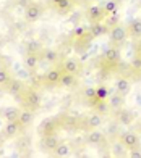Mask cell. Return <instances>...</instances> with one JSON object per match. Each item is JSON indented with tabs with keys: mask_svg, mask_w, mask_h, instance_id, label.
I'll return each mask as SVG.
<instances>
[{
	"mask_svg": "<svg viewBox=\"0 0 141 158\" xmlns=\"http://www.w3.org/2000/svg\"><path fill=\"white\" fill-rule=\"evenodd\" d=\"M109 39L112 44H115V47L122 45L123 42L128 39V29L123 24H115L114 27L109 29Z\"/></svg>",
	"mask_w": 141,
	"mask_h": 158,
	"instance_id": "obj_1",
	"label": "cell"
},
{
	"mask_svg": "<svg viewBox=\"0 0 141 158\" xmlns=\"http://www.w3.org/2000/svg\"><path fill=\"white\" fill-rule=\"evenodd\" d=\"M120 61H122V53H120V48H118V47H110V48L105 50V53H104V63H105V66L114 68Z\"/></svg>",
	"mask_w": 141,
	"mask_h": 158,
	"instance_id": "obj_2",
	"label": "cell"
},
{
	"mask_svg": "<svg viewBox=\"0 0 141 158\" xmlns=\"http://www.w3.org/2000/svg\"><path fill=\"white\" fill-rule=\"evenodd\" d=\"M42 13H44V8L39 3H29L24 8V19L28 23H36V21L41 19Z\"/></svg>",
	"mask_w": 141,
	"mask_h": 158,
	"instance_id": "obj_3",
	"label": "cell"
},
{
	"mask_svg": "<svg viewBox=\"0 0 141 158\" xmlns=\"http://www.w3.org/2000/svg\"><path fill=\"white\" fill-rule=\"evenodd\" d=\"M118 140H120L128 150H133V148H138L139 147V137H138V134L131 132V131L122 132L120 135H118Z\"/></svg>",
	"mask_w": 141,
	"mask_h": 158,
	"instance_id": "obj_4",
	"label": "cell"
},
{
	"mask_svg": "<svg viewBox=\"0 0 141 158\" xmlns=\"http://www.w3.org/2000/svg\"><path fill=\"white\" fill-rule=\"evenodd\" d=\"M88 34H89V39H97V37H101V35H104V34H109V26L104 24L102 21H97V23L91 24Z\"/></svg>",
	"mask_w": 141,
	"mask_h": 158,
	"instance_id": "obj_5",
	"label": "cell"
},
{
	"mask_svg": "<svg viewBox=\"0 0 141 158\" xmlns=\"http://www.w3.org/2000/svg\"><path fill=\"white\" fill-rule=\"evenodd\" d=\"M105 140V132H102L99 127L97 129H91L88 131V135H86V142L89 145H101V143Z\"/></svg>",
	"mask_w": 141,
	"mask_h": 158,
	"instance_id": "obj_6",
	"label": "cell"
},
{
	"mask_svg": "<svg viewBox=\"0 0 141 158\" xmlns=\"http://www.w3.org/2000/svg\"><path fill=\"white\" fill-rule=\"evenodd\" d=\"M105 16V11L102 6L99 5H91L88 11H86V18L91 21V23H97V21H102V18Z\"/></svg>",
	"mask_w": 141,
	"mask_h": 158,
	"instance_id": "obj_7",
	"label": "cell"
},
{
	"mask_svg": "<svg viewBox=\"0 0 141 158\" xmlns=\"http://www.w3.org/2000/svg\"><path fill=\"white\" fill-rule=\"evenodd\" d=\"M81 69V64L76 58H65L62 61V71L63 73H70V74H78Z\"/></svg>",
	"mask_w": 141,
	"mask_h": 158,
	"instance_id": "obj_8",
	"label": "cell"
},
{
	"mask_svg": "<svg viewBox=\"0 0 141 158\" xmlns=\"http://www.w3.org/2000/svg\"><path fill=\"white\" fill-rule=\"evenodd\" d=\"M23 129V126L20 124V121L15 119V121H5V126H3V134H5V137H15V135Z\"/></svg>",
	"mask_w": 141,
	"mask_h": 158,
	"instance_id": "obj_9",
	"label": "cell"
},
{
	"mask_svg": "<svg viewBox=\"0 0 141 158\" xmlns=\"http://www.w3.org/2000/svg\"><path fill=\"white\" fill-rule=\"evenodd\" d=\"M114 89H115V92H118V94H122L123 97H126L131 92V82L126 77H118L115 81Z\"/></svg>",
	"mask_w": 141,
	"mask_h": 158,
	"instance_id": "obj_10",
	"label": "cell"
},
{
	"mask_svg": "<svg viewBox=\"0 0 141 158\" xmlns=\"http://www.w3.org/2000/svg\"><path fill=\"white\" fill-rule=\"evenodd\" d=\"M102 123H104V119H102V116H101V113L94 111V113H91L89 116L86 118V123H84V126H86L88 131H91V129H97V127H101V126H102Z\"/></svg>",
	"mask_w": 141,
	"mask_h": 158,
	"instance_id": "obj_11",
	"label": "cell"
},
{
	"mask_svg": "<svg viewBox=\"0 0 141 158\" xmlns=\"http://www.w3.org/2000/svg\"><path fill=\"white\" fill-rule=\"evenodd\" d=\"M62 74H63V71H62V69L54 68V69H51V71H47V73H46V76H44V82H46L47 85H57V84L60 82Z\"/></svg>",
	"mask_w": 141,
	"mask_h": 158,
	"instance_id": "obj_12",
	"label": "cell"
},
{
	"mask_svg": "<svg viewBox=\"0 0 141 158\" xmlns=\"http://www.w3.org/2000/svg\"><path fill=\"white\" fill-rule=\"evenodd\" d=\"M39 61H41V55H37V53H26L24 55V60H23L24 68H28L29 71L37 69Z\"/></svg>",
	"mask_w": 141,
	"mask_h": 158,
	"instance_id": "obj_13",
	"label": "cell"
},
{
	"mask_svg": "<svg viewBox=\"0 0 141 158\" xmlns=\"http://www.w3.org/2000/svg\"><path fill=\"white\" fill-rule=\"evenodd\" d=\"M133 119H135V114H133L131 111L128 110H117V121H118V124H122V126H130L133 123Z\"/></svg>",
	"mask_w": 141,
	"mask_h": 158,
	"instance_id": "obj_14",
	"label": "cell"
},
{
	"mask_svg": "<svg viewBox=\"0 0 141 158\" xmlns=\"http://www.w3.org/2000/svg\"><path fill=\"white\" fill-rule=\"evenodd\" d=\"M24 102H26V105L29 106L31 110H37L41 106V95L37 94V92H34V90H29L26 94Z\"/></svg>",
	"mask_w": 141,
	"mask_h": 158,
	"instance_id": "obj_15",
	"label": "cell"
},
{
	"mask_svg": "<svg viewBox=\"0 0 141 158\" xmlns=\"http://www.w3.org/2000/svg\"><path fill=\"white\" fill-rule=\"evenodd\" d=\"M107 102H109V105H110V108L117 111V110H120L122 106H123L125 97H123L122 94H118V92H115V94H112V95L107 98Z\"/></svg>",
	"mask_w": 141,
	"mask_h": 158,
	"instance_id": "obj_16",
	"label": "cell"
},
{
	"mask_svg": "<svg viewBox=\"0 0 141 158\" xmlns=\"http://www.w3.org/2000/svg\"><path fill=\"white\" fill-rule=\"evenodd\" d=\"M128 35L133 39H141V18L138 19H133L131 23L128 24Z\"/></svg>",
	"mask_w": 141,
	"mask_h": 158,
	"instance_id": "obj_17",
	"label": "cell"
},
{
	"mask_svg": "<svg viewBox=\"0 0 141 158\" xmlns=\"http://www.w3.org/2000/svg\"><path fill=\"white\" fill-rule=\"evenodd\" d=\"M20 113H21V110L16 108V106H5L2 110V118L5 121H15V119H18Z\"/></svg>",
	"mask_w": 141,
	"mask_h": 158,
	"instance_id": "obj_18",
	"label": "cell"
},
{
	"mask_svg": "<svg viewBox=\"0 0 141 158\" xmlns=\"http://www.w3.org/2000/svg\"><path fill=\"white\" fill-rule=\"evenodd\" d=\"M59 143H60V139H59V135L55 134V132H51V134H46L44 135V147L47 150L54 152V148L57 147Z\"/></svg>",
	"mask_w": 141,
	"mask_h": 158,
	"instance_id": "obj_19",
	"label": "cell"
},
{
	"mask_svg": "<svg viewBox=\"0 0 141 158\" xmlns=\"http://www.w3.org/2000/svg\"><path fill=\"white\" fill-rule=\"evenodd\" d=\"M41 60H44L46 63H57L59 60V52L54 48H44L41 52Z\"/></svg>",
	"mask_w": 141,
	"mask_h": 158,
	"instance_id": "obj_20",
	"label": "cell"
},
{
	"mask_svg": "<svg viewBox=\"0 0 141 158\" xmlns=\"http://www.w3.org/2000/svg\"><path fill=\"white\" fill-rule=\"evenodd\" d=\"M110 153L114 156H126V155H128V148H126L123 143L117 139L114 143H112V147H110Z\"/></svg>",
	"mask_w": 141,
	"mask_h": 158,
	"instance_id": "obj_21",
	"label": "cell"
},
{
	"mask_svg": "<svg viewBox=\"0 0 141 158\" xmlns=\"http://www.w3.org/2000/svg\"><path fill=\"white\" fill-rule=\"evenodd\" d=\"M33 111H34V110H31V108H29V110H21L20 116H18V121H20V124L23 126V127L29 126V124L33 123V119H34Z\"/></svg>",
	"mask_w": 141,
	"mask_h": 158,
	"instance_id": "obj_22",
	"label": "cell"
},
{
	"mask_svg": "<svg viewBox=\"0 0 141 158\" xmlns=\"http://www.w3.org/2000/svg\"><path fill=\"white\" fill-rule=\"evenodd\" d=\"M7 87H8V92H10L11 95H20L21 92L24 90L23 82H21L20 79H13V77H11V81L8 82V85H7Z\"/></svg>",
	"mask_w": 141,
	"mask_h": 158,
	"instance_id": "obj_23",
	"label": "cell"
},
{
	"mask_svg": "<svg viewBox=\"0 0 141 158\" xmlns=\"http://www.w3.org/2000/svg\"><path fill=\"white\" fill-rule=\"evenodd\" d=\"M70 153H72V147H70V143H67V142H60L59 145L54 148V155L59 156V158L68 156Z\"/></svg>",
	"mask_w": 141,
	"mask_h": 158,
	"instance_id": "obj_24",
	"label": "cell"
},
{
	"mask_svg": "<svg viewBox=\"0 0 141 158\" xmlns=\"http://www.w3.org/2000/svg\"><path fill=\"white\" fill-rule=\"evenodd\" d=\"M44 50V45L39 40H29L26 44V53H37L41 55V52Z\"/></svg>",
	"mask_w": 141,
	"mask_h": 158,
	"instance_id": "obj_25",
	"label": "cell"
},
{
	"mask_svg": "<svg viewBox=\"0 0 141 158\" xmlns=\"http://www.w3.org/2000/svg\"><path fill=\"white\" fill-rule=\"evenodd\" d=\"M110 97V89L107 85H97L96 87V100H107Z\"/></svg>",
	"mask_w": 141,
	"mask_h": 158,
	"instance_id": "obj_26",
	"label": "cell"
},
{
	"mask_svg": "<svg viewBox=\"0 0 141 158\" xmlns=\"http://www.w3.org/2000/svg\"><path fill=\"white\" fill-rule=\"evenodd\" d=\"M93 106H94V111L101 113V114L107 113V111L110 110V105H109L107 100H96V102L93 103Z\"/></svg>",
	"mask_w": 141,
	"mask_h": 158,
	"instance_id": "obj_27",
	"label": "cell"
},
{
	"mask_svg": "<svg viewBox=\"0 0 141 158\" xmlns=\"http://www.w3.org/2000/svg\"><path fill=\"white\" fill-rule=\"evenodd\" d=\"M104 11H105V15H114V13L118 11V2L117 0H107V2L104 3Z\"/></svg>",
	"mask_w": 141,
	"mask_h": 158,
	"instance_id": "obj_28",
	"label": "cell"
},
{
	"mask_svg": "<svg viewBox=\"0 0 141 158\" xmlns=\"http://www.w3.org/2000/svg\"><path fill=\"white\" fill-rule=\"evenodd\" d=\"M41 132L42 134H51V132H55V121L54 119H46L44 123L41 124Z\"/></svg>",
	"mask_w": 141,
	"mask_h": 158,
	"instance_id": "obj_29",
	"label": "cell"
},
{
	"mask_svg": "<svg viewBox=\"0 0 141 158\" xmlns=\"http://www.w3.org/2000/svg\"><path fill=\"white\" fill-rule=\"evenodd\" d=\"M60 85H63V87H72V85L75 84V74H70V73H63L62 77H60Z\"/></svg>",
	"mask_w": 141,
	"mask_h": 158,
	"instance_id": "obj_30",
	"label": "cell"
},
{
	"mask_svg": "<svg viewBox=\"0 0 141 158\" xmlns=\"http://www.w3.org/2000/svg\"><path fill=\"white\" fill-rule=\"evenodd\" d=\"M11 81V74H10V71L3 68V66H0V85H8V82Z\"/></svg>",
	"mask_w": 141,
	"mask_h": 158,
	"instance_id": "obj_31",
	"label": "cell"
},
{
	"mask_svg": "<svg viewBox=\"0 0 141 158\" xmlns=\"http://www.w3.org/2000/svg\"><path fill=\"white\" fill-rule=\"evenodd\" d=\"M83 94H84V98H88V100H91V102H96V87H84V90H83Z\"/></svg>",
	"mask_w": 141,
	"mask_h": 158,
	"instance_id": "obj_32",
	"label": "cell"
},
{
	"mask_svg": "<svg viewBox=\"0 0 141 158\" xmlns=\"http://www.w3.org/2000/svg\"><path fill=\"white\" fill-rule=\"evenodd\" d=\"M130 66H131V69H133V71H136V73H139V69H141V55H139V53H136V55L131 58V61H130Z\"/></svg>",
	"mask_w": 141,
	"mask_h": 158,
	"instance_id": "obj_33",
	"label": "cell"
},
{
	"mask_svg": "<svg viewBox=\"0 0 141 158\" xmlns=\"http://www.w3.org/2000/svg\"><path fill=\"white\" fill-rule=\"evenodd\" d=\"M107 21H105V24H107L109 27H114L115 24H118V16H117V13H114V15H107Z\"/></svg>",
	"mask_w": 141,
	"mask_h": 158,
	"instance_id": "obj_34",
	"label": "cell"
},
{
	"mask_svg": "<svg viewBox=\"0 0 141 158\" xmlns=\"http://www.w3.org/2000/svg\"><path fill=\"white\" fill-rule=\"evenodd\" d=\"M70 6H72V0H63L62 3H59V5H57V8L65 11V10H70Z\"/></svg>",
	"mask_w": 141,
	"mask_h": 158,
	"instance_id": "obj_35",
	"label": "cell"
},
{
	"mask_svg": "<svg viewBox=\"0 0 141 158\" xmlns=\"http://www.w3.org/2000/svg\"><path fill=\"white\" fill-rule=\"evenodd\" d=\"M128 156H130V158H141V150H139V147H138V148H133V150H128Z\"/></svg>",
	"mask_w": 141,
	"mask_h": 158,
	"instance_id": "obj_36",
	"label": "cell"
},
{
	"mask_svg": "<svg viewBox=\"0 0 141 158\" xmlns=\"http://www.w3.org/2000/svg\"><path fill=\"white\" fill-rule=\"evenodd\" d=\"M107 131H109V134H114V132H117V131H118V126L112 123V124H109V129H107Z\"/></svg>",
	"mask_w": 141,
	"mask_h": 158,
	"instance_id": "obj_37",
	"label": "cell"
},
{
	"mask_svg": "<svg viewBox=\"0 0 141 158\" xmlns=\"http://www.w3.org/2000/svg\"><path fill=\"white\" fill-rule=\"evenodd\" d=\"M75 34H76V37H83L84 35V27H78V29L75 31Z\"/></svg>",
	"mask_w": 141,
	"mask_h": 158,
	"instance_id": "obj_38",
	"label": "cell"
},
{
	"mask_svg": "<svg viewBox=\"0 0 141 158\" xmlns=\"http://www.w3.org/2000/svg\"><path fill=\"white\" fill-rule=\"evenodd\" d=\"M136 53L141 55V39H138V44H136Z\"/></svg>",
	"mask_w": 141,
	"mask_h": 158,
	"instance_id": "obj_39",
	"label": "cell"
},
{
	"mask_svg": "<svg viewBox=\"0 0 141 158\" xmlns=\"http://www.w3.org/2000/svg\"><path fill=\"white\" fill-rule=\"evenodd\" d=\"M136 105H138V106H141V94H138V95H136Z\"/></svg>",
	"mask_w": 141,
	"mask_h": 158,
	"instance_id": "obj_40",
	"label": "cell"
},
{
	"mask_svg": "<svg viewBox=\"0 0 141 158\" xmlns=\"http://www.w3.org/2000/svg\"><path fill=\"white\" fill-rule=\"evenodd\" d=\"M5 94V89H3V85H0V97H3Z\"/></svg>",
	"mask_w": 141,
	"mask_h": 158,
	"instance_id": "obj_41",
	"label": "cell"
},
{
	"mask_svg": "<svg viewBox=\"0 0 141 158\" xmlns=\"http://www.w3.org/2000/svg\"><path fill=\"white\" fill-rule=\"evenodd\" d=\"M51 2H52L54 5H59V3H62V2H63V0H51Z\"/></svg>",
	"mask_w": 141,
	"mask_h": 158,
	"instance_id": "obj_42",
	"label": "cell"
},
{
	"mask_svg": "<svg viewBox=\"0 0 141 158\" xmlns=\"http://www.w3.org/2000/svg\"><path fill=\"white\" fill-rule=\"evenodd\" d=\"M138 6H139V8H141V0H138Z\"/></svg>",
	"mask_w": 141,
	"mask_h": 158,
	"instance_id": "obj_43",
	"label": "cell"
},
{
	"mask_svg": "<svg viewBox=\"0 0 141 158\" xmlns=\"http://www.w3.org/2000/svg\"><path fill=\"white\" fill-rule=\"evenodd\" d=\"M0 127H2V124H0ZM2 129H3V127H2Z\"/></svg>",
	"mask_w": 141,
	"mask_h": 158,
	"instance_id": "obj_44",
	"label": "cell"
},
{
	"mask_svg": "<svg viewBox=\"0 0 141 158\" xmlns=\"http://www.w3.org/2000/svg\"><path fill=\"white\" fill-rule=\"evenodd\" d=\"M139 74H141V69H139Z\"/></svg>",
	"mask_w": 141,
	"mask_h": 158,
	"instance_id": "obj_45",
	"label": "cell"
},
{
	"mask_svg": "<svg viewBox=\"0 0 141 158\" xmlns=\"http://www.w3.org/2000/svg\"><path fill=\"white\" fill-rule=\"evenodd\" d=\"M139 127H141V126H139Z\"/></svg>",
	"mask_w": 141,
	"mask_h": 158,
	"instance_id": "obj_46",
	"label": "cell"
}]
</instances>
